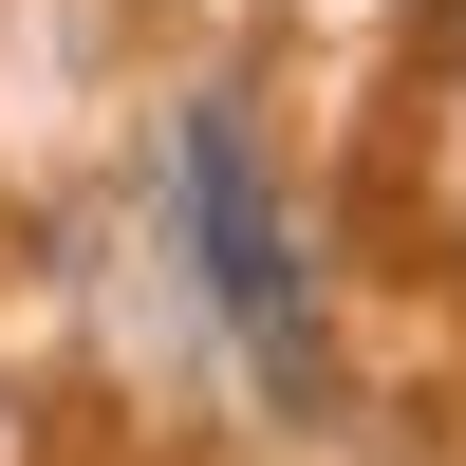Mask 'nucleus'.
Masks as SVG:
<instances>
[{"mask_svg": "<svg viewBox=\"0 0 466 466\" xmlns=\"http://www.w3.org/2000/svg\"><path fill=\"white\" fill-rule=\"evenodd\" d=\"M168 168H187V243H206V299L243 318V355L280 373L299 410H318V299H299V243H280V206H261V131L206 94Z\"/></svg>", "mask_w": 466, "mask_h": 466, "instance_id": "1", "label": "nucleus"}]
</instances>
